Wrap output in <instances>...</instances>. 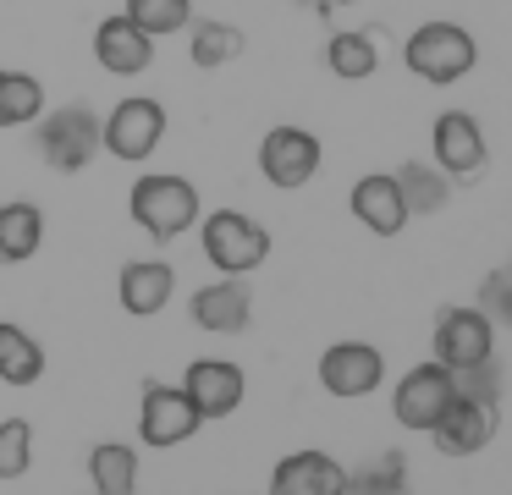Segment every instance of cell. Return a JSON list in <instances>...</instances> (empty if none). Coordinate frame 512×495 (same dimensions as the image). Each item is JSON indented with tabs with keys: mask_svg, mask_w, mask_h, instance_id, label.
Instances as JSON below:
<instances>
[{
	"mask_svg": "<svg viewBox=\"0 0 512 495\" xmlns=\"http://www.w3.org/2000/svg\"><path fill=\"white\" fill-rule=\"evenodd\" d=\"M127 215H133V226L144 231V237L177 242L182 231L199 226L204 204H199V187H193L188 176H177V171H144L133 182V193H127Z\"/></svg>",
	"mask_w": 512,
	"mask_h": 495,
	"instance_id": "6da1fadb",
	"label": "cell"
},
{
	"mask_svg": "<svg viewBox=\"0 0 512 495\" xmlns=\"http://www.w3.org/2000/svg\"><path fill=\"white\" fill-rule=\"evenodd\" d=\"M34 149H39V160H45L50 171H61V176L89 171V165L105 154L100 110L83 105V99H67V105L45 110V116L34 121Z\"/></svg>",
	"mask_w": 512,
	"mask_h": 495,
	"instance_id": "7a4b0ae2",
	"label": "cell"
},
{
	"mask_svg": "<svg viewBox=\"0 0 512 495\" xmlns=\"http://www.w3.org/2000/svg\"><path fill=\"white\" fill-rule=\"evenodd\" d=\"M402 66H408L419 83H463L468 72L479 66V44L474 33L463 28V22H424V28L408 33V44H402Z\"/></svg>",
	"mask_w": 512,
	"mask_h": 495,
	"instance_id": "3957f363",
	"label": "cell"
},
{
	"mask_svg": "<svg viewBox=\"0 0 512 495\" xmlns=\"http://www.w3.org/2000/svg\"><path fill=\"white\" fill-rule=\"evenodd\" d=\"M199 248L221 275H254L270 259V231L243 209H210L199 226Z\"/></svg>",
	"mask_w": 512,
	"mask_h": 495,
	"instance_id": "277c9868",
	"label": "cell"
},
{
	"mask_svg": "<svg viewBox=\"0 0 512 495\" xmlns=\"http://www.w3.org/2000/svg\"><path fill=\"white\" fill-rule=\"evenodd\" d=\"M166 105L149 94H127L116 99L111 110L100 116V143L111 160H127V165H144L149 154L160 149V138H166Z\"/></svg>",
	"mask_w": 512,
	"mask_h": 495,
	"instance_id": "5b68a950",
	"label": "cell"
},
{
	"mask_svg": "<svg viewBox=\"0 0 512 495\" xmlns=\"http://www.w3.org/2000/svg\"><path fill=\"white\" fill-rule=\"evenodd\" d=\"M457 385H452V369L446 363H413L408 374L397 380V391H391V413H397L402 429H419V435H430L435 424H441V413L452 407Z\"/></svg>",
	"mask_w": 512,
	"mask_h": 495,
	"instance_id": "8992f818",
	"label": "cell"
},
{
	"mask_svg": "<svg viewBox=\"0 0 512 495\" xmlns=\"http://www.w3.org/2000/svg\"><path fill=\"white\" fill-rule=\"evenodd\" d=\"M320 160H325V149L309 127H270L265 138H259V176H265L270 187H281V193L309 187L314 171H320Z\"/></svg>",
	"mask_w": 512,
	"mask_h": 495,
	"instance_id": "52a82bcc",
	"label": "cell"
},
{
	"mask_svg": "<svg viewBox=\"0 0 512 495\" xmlns=\"http://www.w3.org/2000/svg\"><path fill=\"white\" fill-rule=\"evenodd\" d=\"M199 407H193V396L182 391V385H160L149 380L144 385V402H138V440L155 451H171L182 446V440L199 435Z\"/></svg>",
	"mask_w": 512,
	"mask_h": 495,
	"instance_id": "ba28073f",
	"label": "cell"
},
{
	"mask_svg": "<svg viewBox=\"0 0 512 495\" xmlns=\"http://www.w3.org/2000/svg\"><path fill=\"white\" fill-rule=\"evenodd\" d=\"M485 358H496V325L468 303L441 308L435 314V363L468 369V363H485Z\"/></svg>",
	"mask_w": 512,
	"mask_h": 495,
	"instance_id": "9c48e42d",
	"label": "cell"
},
{
	"mask_svg": "<svg viewBox=\"0 0 512 495\" xmlns=\"http://www.w3.org/2000/svg\"><path fill=\"white\" fill-rule=\"evenodd\" d=\"M430 154L452 182H474V176L485 171V160H490L485 132H479V121L468 116V110H441V116H435Z\"/></svg>",
	"mask_w": 512,
	"mask_h": 495,
	"instance_id": "30bf717a",
	"label": "cell"
},
{
	"mask_svg": "<svg viewBox=\"0 0 512 495\" xmlns=\"http://www.w3.org/2000/svg\"><path fill=\"white\" fill-rule=\"evenodd\" d=\"M380 380H386V352L369 347V341H336L320 352V385L342 402L380 391Z\"/></svg>",
	"mask_w": 512,
	"mask_h": 495,
	"instance_id": "8fae6325",
	"label": "cell"
},
{
	"mask_svg": "<svg viewBox=\"0 0 512 495\" xmlns=\"http://www.w3.org/2000/svg\"><path fill=\"white\" fill-rule=\"evenodd\" d=\"M182 391L193 396L199 418L210 424V418H232L237 407H243V396H248V374L237 369L232 358H193V363H188V374H182Z\"/></svg>",
	"mask_w": 512,
	"mask_h": 495,
	"instance_id": "7c38bea8",
	"label": "cell"
},
{
	"mask_svg": "<svg viewBox=\"0 0 512 495\" xmlns=\"http://www.w3.org/2000/svg\"><path fill=\"white\" fill-rule=\"evenodd\" d=\"M188 319L210 336H237L254 319V292H248L243 275H221V281H204L188 297Z\"/></svg>",
	"mask_w": 512,
	"mask_h": 495,
	"instance_id": "4fadbf2b",
	"label": "cell"
},
{
	"mask_svg": "<svg viewBox=\"0 0 512 495\" xmlns=\"http://www.w3.org/2000/svg\"><path fill=\"white\" fill-rule=\"evenodd\" d=\"M496 424H501V407L474 402V396H452V407L430 429V440L441 457H474V451H485L496 440Z\"/></svg>",
	"mask_w": 512,
	"mask_h": 495,
	"instance_id": "5bb4252c",
	"label": "cell"
},
{
	"mask_svg": "<svg viewBox=\"0 0 512 495\" xmlns=\"http://www.w3.org/2000/svg\"><path fill=\"white\" fill-rule=\"evenodd\" d=\"M94 61L111 77H144L149 66H155V39H149L127 11H111V17L94 28Z\"/></svg>",
	"mask_w": 512,
	"mask_h": 495,
	"instance_id": "9a60e30c",
	"label": "cell"
},
{
	"mask_svg": "<svg viewBox=\"0 0 512 495\" xmlns=\"http://www.w3.org/2000/svg\"><path fill=\"white\" fill-rule=\"evenodd\" d=\"M347 490V468L331 451H292L276 462L270 473V495H342Z\"/></svg>",
	"mask_w": 512,
	"mask_h": 495,
	"instance_id": "2e32d148",
	"label": "cell"
},
{
	"mask_svg": "<svg viewBox=\"0 0 512 495\" xmlns=\"http://www.w3.org/2000/svg\"><path fill=\"white\" fill-rule=\"evenodd\" d=\"M347 204H353V215L364 220L375 237H397L402 226H408V204H402V187L391 171H369L353 182V193H347Z\"/></svg>",
	"mask_w": 512,
	"mask_h": 495,
	"instance_id": "e0dca14e",
	"label": "cell"
},
{
	"mask_svg": "<svg viewBox=\"0 0 512 495\" xmlns=\"http://www.w3.org/2000/svg\"><path fill=\"white\" fill-rule=\"evenodd\" d=\"M177 292V270L166 259H127L122 275H116V303L127 308L133 319H149L171 303Z\"/></svg>",
	"mask_w": 512,
	"mask_h": 495,
	"instance_id": "ac0fdd59",
	"label": "cell"
},
{
	"mask_svg": "<svg viewBox=\"0 0 512 495\" xmlns=\"http://www.w3.org/2000/svg\"><path fill=\"white\" fill-rule=\"evenodd\" d=\"M45 248V209L34 198H6L0 204V264H28Z\"/></svg>",
	"mask_w": 512,
	"mask_h": 495,
	"instance_id": "d6986e66",
	"label": "cell"
},
{
	"mask_svg": "<svg viewBox=\"0 0 512 495\" xmlns=\"http://www.w3.org/2000/svg\"><path fill=\"white\" fill-rule=\"evenodd\" d=\"M391 176H397V187H402L408 215H441V209L452 204V176L435 160H402Z\"/></svg>",
	"mask_w": 512,
	"mask_h": 495,
	"instance_id": "ffe728a7",
	"label": "cell"
},
{
	"mask_svg": "<svg viewBox=\"0 0 512 495\" xmlns=\"http://www.w3.org/2000/svg\"><path fill=\"white\" fill-rule=\"evenodd\" d=\"M325 66H331L342 83H364V77L380 72V44L369 28H336L325 39Z\"/></svg>",
	"mask_w": 512,
	"mask_h": 495,
	"instance_id": "44dd1931",
	"label": "cell"
},
{
	"mask_svg": "<svg viewBox=\"0 0 512 495\" xmlns=\"http://www.w3.org/2000/svg\"><path fill=\"white\" fill-rule=\"evenodd\" d=\"M248 50V33L237 28V22H221V17H204L188 28V55L199 72H215V66L237 61V55Z\"/></svg>",
	"mask_w": 512,
	"mask_h": 495,
	"instance_id": "7402d4cb",
	"label": "cell"
},
{
	"mask_svg": "<svg viewBox=\"0 0 512 495\" xmlns=\"http://www.w3.org/2000/svg\"><path fill=\"white\" fill-rule=\"evenodd\" d=\"M45 116V83L34 72H12L0 66V132L12 127H34Z\"/></svg>",
	"mask_w": 512,
	"mask_h": 495,
	"instance_id": "603a6c76",
	"label": "cell"
},
{
	"mask_svg": "<svg viewBox=\"0 0 512 495\" xmlns=\"http://www.w3.org/2000/svg\"><path fill=\"white\" fill-rule=\"evenodd\" d=\"M0 380L6 385H39L45 380V347L23 325L0 319Z\"/></svg>",
	"mask_w": 512,
	"mask_h": 495,
	"instance_id": "cb8c5ba5",
	"label": "cell"
},
{
	"mask_svg": "<svg viewBox=\"0 0 512 495\" xmlns=\"http://www.w3.org/2000/svg\"><path fill=\"white\" fill-rule=\"evenodd\" d=\"M89 479L94 495H138V451L122 440H100L89 451Z\"/></svg>",
	"mask_w": 512,
	"mask_h": 495,
	"instance_id": "d4e9b609",
	"label": "cell"
},
{
	"mask_svg": "<svg viewBox=\"0 0 512 495\" xmlns=\"http://www.w3.org/2000/svg\"><path fill=\"white\" fill-rule=\"evenodd\" d=\"M342 495H413L408 490V457H402V451H380V457H369L358 473H347Z\"/></svg>",
	"mask_w": 512,
	"mask_h": 495,
	"instance_id": "484cf974",
	"label": "cell"
},
{
	"mask_svg": "<svg viewBox=\"0 0 512 495\" xmlns=\"http://www.w3.org/2000/svg\"><path fill=\"white\" fill-rule=\"evenodd\" d=\"M122 11L149 33V39H171V33L193 28V0H127Z\"/></svg>",
	"mask_w": 512,
	"mask_h": 495,
	"instance_id": "4316f807",
	"label": "cell"
},
{
	"mask_svg": "<svg viewBox=\"0 0 512 495\" xmlns=\"http://www.w3.org/2000/svg\"><path fill=\"white\" fill-rule=\"evenodd\" d=\"M28 468H34V424L0 418V479H23Z\"/></svg>",
	"mask_w": 512,
	"mask_h": 495,
	"instance_id": "83f0119b",
	"label": "cell"
},
{
	"mask_svg": "<svg viewBox=\"0 0 512 495\" xmlns=\"http://www.w3.org/2000/svg\"><path fill=\"white\" fill-rule=\"evenodd\" d=\"M452 385H457V396H474V402L501 407V363L496 358L468 363V369H452Z\"/></svg>",
	"mask_w": 512,
	"mask_h": 495,
	"instance_id": "f1b7e54d",
	"label": "cell"
},
{
	"mask_svg": "<svg viewBox=\"0 0 512 495\" xmlns=\"http://www.w3.org/2000/svg\"><path fill=\"white\" fill-rule=\"evenodd\" d=\"M474 308L490 319V325L512 330V275L507 270H490L485 281H479V303Z\"/></svg>",
	"mask_w": 512,
	"mask_h": 495,
	"instance_id": "f546056e",
	"label": "cell"
},
{
	"mask_svg": "<svg viewBox=\"0 0 512 495\" xmlns=\"http://www.w3.org/2000/svg\"><path fill=\"white\" fill-rule=\"evenodd\" d=\"M336 6H358V0H320V11H336Z\"/></svg>",
	"mask_w": 512,
	"mask_h": 495,
	"instance_id": "4dcf8cb0",
	"label": "cell"
},
{
	"mask_svg": "<svg viewBox=\"0 0 512 495\" xmlns=\"http://www.w3.org/2000/svg\"><path fill=\"white\" fill-rule=\"evenodd\" d=\"M292 6H314V11H320V0H292Z\"/></svg>",
	"mask_w": 512,
	"mask_h": 495,
	"instance_id": "1f68e13d",
	"label": "cell"
},
{
	"mask_svg": "<svg viewBox=\"0 0 512 495\" xmlns=\"http://www.w3.org/2000/svg\"><path fill=\"white\" fill-rule=\"evenodd\" d=\"M507 275H512V259H507Z\"/></svg>",
	"mask_w": 512,
	"mask_h": 495,
	"instance_id": "d6a6232c",
	"label": "cell"
}]
</instances>
